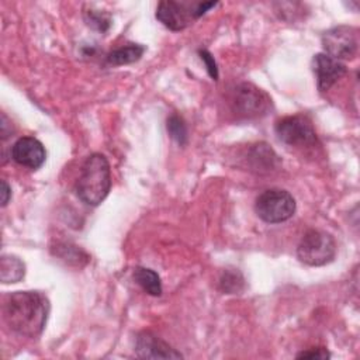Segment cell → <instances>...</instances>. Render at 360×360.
Returning a JSON list of instances; mask_svg holds the SVG:
<instances>
[{
	"label": "cell",
	"mask_w": 360,
	"mask_h": 360,
	"mask_svg": "<svg viewBox=\"0 0 360 360\" xmlns=\"http://www.w3.org/2000/svg\"><path fill=\"white\" fill-rule=\"evenodd\" d=\"M48 314L49 301L38 291H15L6 298L3 305L7 326L27 338H35L44 330Z\"/></svg>",
	"instance_id": "obj_1"
},
{
	"label": "cell",
	"mask_w": 360,
	"mask_h": 360,
	"mask_svg": "<svg viewBox=\"0 0 360 360\" xmlns=\"http://www.w3.org/2000/svg\"><path fill=\"white\" fill-rule=\"evenodd\" d=\"M111 188V170L107 158L91 153L83 163L76 181V194L87 205L101 204Z\"/></svg>",
	"instance_id": "obj_2"
},
{
	"label": "cell",
	"mask_w": 360,
	"mask_h": 360,
	"mask_svg": "<svg viewBox=\"0 0 360 360\" xmlns=\"http://www.w3.org/2000/svg\"><path fill=\"white\" fill-rule=\"evenodd\" d=\"M336 255V242L333 236L321 229L307 231L298 246L297 257L308 266H323L330 263Z\"/></svg>",
	"instance_id": "obj_3"
},
{
	"label": "cell",
	"mask_w": 360,
	"mask_h": 360,
	"mask_svg": "<svg viewBox=\"0 0 360 360\" xmlns=\"http://www.w3.org/2000/svg\"><path fill=\"white\" fill-rule=\"evenodd\" d=\"M255 211L262 221L267 224H280L294 215L295 200L285 190L269 188L256 198Z\"/></svg>",
	"instance_id": "obj_4"
},
{
	"label": "cell",
	"mask_w": 360,
	"mask_h": 360,
	"mask_svg": "<svg viewBox=\"0 0 360 360\" xmlns=\"http://www.w3.org/2000/svg\"><path fill=\"white\" fill-rule=\"evenodd\" d=\"M231 105L235 114L243 118H257L269 112L271 98L266 91L252 83H240L235 87Z\"/></svg>",
	"instance_id": "obj_5"
},
{
	"label": "cell",
	"mask_w": 360,
	"mask_h": 360,
	"mask_svg": "<svg viewBox=\"0 0 360 360\" xmlns=\"http://www.w3.org/2000/svg\"><path fill=\"white\" fill-rule=\"evenodd\" d=\"M322 46L326 55L340 62L353 59L359 49V32L349 25L333 27L323 32Z\"/></svg>",
	"instance_id": "obj_6"
},
{
	"label": "cell",
	"mask_w": 360,
	"mask_h": 360,
	"mask_svg": "<svg viewBox=\"0 0 360 360\" xmlns=\"http://www.w3.org/2000/svg\"><path fill=\"white\" fill-rule=\"evenodd\" d=\"M277 138L290 146L304 148L316 143V134L311 122L302 115H291L276 124Z\"/></svg>",
	"instance_id": "obj_7"
},
{
	"label": "cell",
	"mask_w": 360,
	"mask_h": 360,
	"mask_svg": "<svg viewBox=\"0 0 360 360\" xmlns=\"http://www.w3.org/2000/svg\"><path fill=\"white\" fill-rule=\"evenodd\" d=\"M198 3H186L174 0H163L156 7V18L172 31H181L193 21L200 18L197 13Z\"/></svg>",
	"instance_id": "obj_8"
},
{
	"label": "cell",
	"mask_w": 360,
	"mask_h": 360,
	"mask_svg": "<svg viewBox=\"0 0 360 360\" xmlns=\"http://www.w3.org/2000/svg\"><path fill=\"white\" fill-rule=\"evenodd\" d=\"M11 158L20 166L37 170L44 165L46 150L37 138L21 136L11 146Z\"/></svg>",
	"instance_id": "obj_9"
},
{
	"label": "cell",
	"mask_w": 360,
	"mask_h": 360,
	"mask_svg": "<svg viewBox=\"0 0 360 360\" xmlns=\"http://www.w3.org/2000/svg\"><path fill=\"white\" fill-rule=\"evenodd\" d=\"M312 70L315 73L319 91L329 90L342 76L346 75V65L325 52L316 53L312 59Z\"/></svg>",
	"instance_id": "obj_10"
},
{
	"label": "cell",
	"mask_w": 360,
	"mask_h": 360,
	"mask_svg": "<svg viewBox=\"0 0 360 360\" xmlns=\"http://www.w3.org/2000/svg\"><path fill=\"white\" fill-rule=\"evenodd\" d=\"M135 353L142 359H180L181 353L176 352L165 340L152 332H142L135 340Z\"/></svg>",
	"instance_id": "obj_11"
},
{
	"label": "cell",
	"mask_w": 360,
	"mask_h": 360,
	"mask_svg": "<svg viewBox=\"0 0 360 360\" xmlns=\"http://www.w3.org/2000/svg\"><path fill=\"white\" fill-rule=\"evenodd\" d=\"M146 48L141 44H128L125 46L117 48L112 52H110L105 58V62L110 66H122L129 65L134 62H138L142 55L145 53Z\"/></svg>",
	"instance_id": "obj_12"
},
{
	"label": "cell",
	"mask_w": 360,
	"mask_h": 360,
	"mask_svg": "<svg viewBox=\"0 0 360 360\" xmlns=\"http://www.w3.org/2000/svg\"><path fill=\"white\" fill-rule=\"evenodd\" d=\"M25 274V264L13 255H3L0 259V280L4 284L18 283Z\"/></svg>",
	"instance_id": "obj_13"
},
{
	"label": "cell",
	"mask_w": 360,
	"mask_h": 360,
	"mask_svg": "<svg viewBox=\"0 0 360 360\" xmlns=\"http://www.w3.org/2000/svg\"><path fill=\"white\" fill-rule=\"evenodd\" d=\"M134 280L149 295L159 297L162 294V281L156 271L146 267H136L134 271Z\"/></svg>",
	"instance_id": "obj_14"
},
{
	"label": "cell",
	"mask_w": 360,
	"mask_h": 360,
	"mask_svg": "<svg viewBox=\"0 0 360 360\" xmlns=\"http://www.w3.org/2000/svg\"><path fill=\"white\" fill-rule=\"evenodd\" d=\"M219 288L226 294H236L243 290V276L238 270H225L219 278Z\"/></svg>",
	"instance_id": "obj_15"
},
{
	"label": "cell",
	"mask_w": 360,
	"mask_h": 360,
	"mask_svg": "<svg viewBox=\"0 0 360 360\" xmlns=\"http://www.w3.org/2000/svg\"><path fill=\"white\" fill-rule=\"evenodd\" d=\"M167 132L179 143L184 145L187 142V127L181 117L173 114L167 118Z\"/></svg>",
	"instance_id": "obj_16"
},
{
	"label": "cell",
	"mask_w": 360,
	"mask_h": 360,
	"mask_svg": "<svg viewBox=\"0 0 360 360\" xmlns=\"http://www.w3.org/2000/svg\"><path fill=\"white\" fill-rule=\"evenodd\" d=\"M84 20H86L87 25H90L91 28H94L97 31H101V32H105L111 25L110 14L100 11V10H91V8L87 10L84 13Z\"/></svg>",
	"instance_id": "obj_17"
},
{
	"label": "cell",
	"mask_w": 360,
	"mask_h": 360,
	"mask_svg": "<svg viewBox=\"0 0 360 360\" xmlns=\"http://www.w3.org/2000/svg\"><path fill=\"white\" fill-rule=\"evenodd\" d=\"M198 53H200L201 60L205 63L210 76H211L214 80H217V79H218V68H217V63H215V60H214V56H212L208 51H205V49L198 51Z\"/></svg>",
	"instance_id": "obj_18"
},
{
	"label": "cell",
	"mask_w": 360,
	"mask_h": 360,
	"mask_svg": "<svg viewBox=\"0 0 360 360\" xmlns=\"http://www.w3.org/2000/svg\"><path fill=\"white\" fill-rule=\"evenodd\" d=\"M330 354L325 347H315L305 352H301L297 354V359H318V360H326Z\"/></svg>",
	"instance_id": "obj_19"
},
{
	"label": "cell",
	"mask_w": 360,
	"mask_h": 360,
	"mask_svg": "<svg viewBox=\"0 0 360 360\" xmlns=\"http://www.w3.org/2000/svg\"><path fill=\"white\" fill-rule=\"evenodd\" d=\"M1 188H0V193H1V207H6L11 198V187L8 186V183L6 180H1Z\"/></svg>",
	"instance_id": "obj_20"
}]
</instances>
